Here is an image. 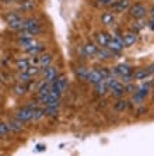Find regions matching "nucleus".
<instances>
[{
  "label": "nucleus",
  "instance_id": "obj_1",
  "mask_svg": "<svg viewBox=\"0 0 154 156\" xmlns=\"http://www.w3.org/2000/svg\"><path fill=\"white\" fill-rule=\"evenodd\" d=\"M6 21H7L9 27H10L11 30H15V31H21V30H24L25 20L18 14V13H15V11H13V13L10 11V13L6 14Z\"/></svg>",
  "mask_w": 154,
  "mask_h": 156
},
{
  "label": "nucleus",
  "instance_id": "obj_2",
  "mask_svg": "<svg viewBox=\"0 0 154 156\" xmlns=\"http://www.w3.org/2000/svg\"><path fill=\"white\" fill-rule=\"evenodd\" d=\"M108 76H111V73H109V70L105 69V68H102L101 70L93 69L91 72H90L88 77H87V82H90V83H93V84H97L98 82L107 79Z\"/></svg>",
  "mask_w": 154,
  "mask_h": 156
},
{
  "label": "nucleus",
  "instance_id": "obj_3",
  "mask_svg": "<svg viewBox=\"0 0 154 156\" xmlns=\"http://www.w3.org/2000/svg\"><path fill=\"white\" fill-rule=\"evenodd\" d=\"M24 30L28 31V33H31L33 35H36V34L41 33V24L36 18H33V17L27 18L24 23Z\"/></svg>",
  "mask_w": 154,
  "mask_h": 156
},
{
  "label": "nucleus",
  "instance_id": "obj_4",
  "mask_svg": "<svg viewBox=\"0 0 154 156\" xmlns=\"http://www.w3.org/2000/svg\"><path fill=\"white\" fill-rule=\"evenodd\" d=\"M66 89H67V79H66L63 75L56 76V79L52 82V90H56V91H59L60 94H63Z\"/></svg>",
  "mask_w": 154,
  "mask_h": 156
},
{
  "label": "nucleus",
  "instance_id": "obj_5",
  "mask_svg": "<svg viewBox=\"0 0 154 156\" xmlns=\"http://www.w3.org/2000/svg\"><path fill=\"white\" fill-rule=\"evenodd\" d=\"M129 11H130V16H132L133 18H136V20H140V18H143L144 16L147 14L146 6L142 3H137V4H135V6H132Z\"/></svg>",
  "mask_w": 154,
  "mask_h": 156
},
{
  "label": "nucleus",
  "instance_id": "obj_6",
  "mask_svg": "<svg viewBox=\"0 0 154 156\" xmlns=\"http://www.w3.org/2000/svg\"><path fill=\"white\" fill-rule=\"evenodd\" d=\"M33 111L34 110L28 108V107H24V108H20L15 113V117L20 122H27V121H31L33 120Z\"/></svg>",
  "mask_w": 154,
  "mask_h": 156
},
{
  "label": "nucleus",
  "instance_id": "obj_7",
  "mask_svg": "<svg viewBox=\"0 0 154 156\" xmlns=\"http://www.w3.org/2000/svg\"><path fill=\"white\" fill-rule=\"evenodd\" d=\"M111 6H112V10H114V11L122 13V11H125V10H128V9H129L130 0H118V2H114Z\"/></svg>",
  "mask_w": 154,
  "mask_h": 156
},
{
  "label": "nucleus",
  "instance_id": "obj_8",
  "mask_svg": "<svg viewBox=\"0 0 154 156\" xmlns=\"http://www.w3.org/2000/svg\"><path fill=\"white\" fill-rule=\"evenodd\" d=\"M56 76H57L56 68H53V66H46V68H43V77H45L46 82L52 83V82L56 79Z\"/></svg>",
  "mask_w": 154,
  "mask_h": 156
},
{
  "label": "nucleus",
  "instance_id": "obj_9",
  "mask_svg": "<svg viewBox=\"0 0 154 156\" xmlns=\"http://www.w3.org/2000/svg\"><path fill=\"white\" fill-rule=\"evenodd\" d=\"M137 41V33L135 31H129L123 35V47H132L133 44Z\"/></svg>",
  "mask_w": 154,
  "mask_h": 156
},
{
  "label": "nucleus",
  "instance_id": "obj_10",
  "mask_svg": "<svg viewBox=\"0 0 154 156\" xmlns=\"http://www.w3.org/2000/svg\"><path fill=\"white\" fill-rule=\"evenodd\" d=\"M112 54H114V52H111L107 47H98L95 56H97L98 59H109V58H112Z\"/></svg>",
  "mask_w": 154,
  "mask_h": 156
},
{
  "label": "nucleus",
  "instance_id": "obj_11",
  "mask_svg": "<svg viewBox=\"0 0 154 156\" xmlns=\"http://www.w3.org/2000/svg\"><path fill=\"white\" fill-rule=\"evenodd\" d=\"M97 49H98V47L95 45V44H93V42H88V44H86V45L83 47V52H84L86 56H95Z\"/></svg>",
  "mask_w": 154,
  "mask_h": 156
},
{
  "label": "nucleus",
  "instance_id": "obj_12",
  "mask_svg": "<svg viewBox=\"0 0 154 156\" xmlns=\"http://www.w3.org/2000/svg\"><path fill=\"white\" fill-rule=\"evenodd\" d=\"M95 40H97V44L100 47H107L108 41L111 40V35L107 33H98L97 35H95Z\"/></svg>",
  "mask_w": 154,
  "mask_h": 156
},
{
  "label": "nucleus",
  "instance_id": "obj_13",
  "mask_svg": "<svg viewBox=\"0 0 154 156\" xmlns=\"http://www.w3.org/2000/svg\"><path fill=\"white\" fill-rule=\"evenodd\" d=\"M115 72L121 75V76H125V75H130L132 73V66L128 65V63H121V65L116 66Z\"/></svg>",
  "mask_w": 154,
  "mask_h": 156
},
{
  "label": "nucleus",
  "instance_id": "obj_14",
  "mask_svg": "<svg viewBox=\"0 0 154 156\" xmlns=\"http://www.w3.org/2000/svg\"><path fill=\"white\" fill-rule=\"evenodd\" d=\"M15 65H17V69L20 70V72H27V70H28V68L31 66V65H29V61H28V59H25V58L17 59Z\"/></svg>",
  "mask_w": 154,
  "mask_h": 156
},
{
  "label": "nucleus",
  "instance_id": "obj_15",
  "mask_svg": "<svg viewBox=\"0 0 154 156\" xmlns=\"http://www.w3.org/2000/svg\"><path fill=\"white\" fill-rule=\"evenodd\" d=\"M111 91H112V96H115V97H122L123 96V93H125V87H123V84L122 83H116L114 87L111 89Z\"/></svg>",
  "mask_w": 154,
  "mask_h": 156
},
{
  "label": "nucleus",
  "instance_id": "obj_16",
  "mask_svg": "<svg viewBox=\"0 0 154 156\" xmlns=\"http://www.w3.org/2000/svg\"><path fill=\"white\" fill-rule=\"evenodd\" d=\"M101 21H102V24H105V26H112L115 21L114 13H104V14L101 16Z\"/></svg>",
  "mask_w": 154,
  "mask_h": 156
},
{
  "label": "nucleus",
  "instance_id": "obj_17",
  "mask_svg": "<svg viewBox=\"0 0 154 156\" xmlns=\"http://www.w3.org/2000/svg\"><path fill=\"white\" fill-rule=\"evenodd\" d=\"M90 72H91V69H88V68H86V66H81V68H77L76 75H77L81 80H86L87 82V77H88Z\"/></svg>",
  "mask_w": 154,
  "mask_h": 156
},
{
  "label": "nucleus",
  "instance_id": "obj_18",
  "mask_svg": "<svg viewBox=\"0 0 154 156\" xmlns=\"http://www.w3.org/2000/svg\"><path fill=\"white\" fill-rule=\"evenodd\" d=\"M18 44H20V47L24 48L25 51H27L28 48H31L34 44H35V40H34V38H20Z\"/></svg>",
  "mask_w": 154,
  "mask_h": 156
},
{
  "label": "nucleus",
  "instance_id": "obj_19",
  "mask_svg": "<svg viewBox=\"0 0 154 156\" xmlns=\"http://www.w3.org/2000/svg\"><path fill=\"white\" fill-rule=\"evenodd\" d=\"M95 86V91H97V94H105L108 91V87H107V83H105V80H101V82H98L97 84H94Z\"/></svg>",
  "mask_w": 154,
  "mask_h": 156
},
{
  "label": "nucleus",
  "instance_id": "obj_20",
  "mask_svg": "<svg viewBox=\"0 0 154 156\" xmlns=\"http://www.w3.org/2000/svg\"><path fill=\"white\" fill-rule=\"evenodd\" d=\"M50 63H52V55L50 54H43L39 58V65L42 66V68L50 66Z\"/></svg>",
  "mask_w": 154,
  "mask_h": 156
},
{
  "label": "nucleus",
  "instance_id": "obj_21",
  "mask_svg": "<svg viewBox=\"0 0 154 156\" xmlns=\"http://www.w3.org/2000/svg\"><path fill=\"white\" fill-rule=\"evenodd\" d=\"M150 86H151L150 83L142 84V86H140V89H139V91H136V94H139L142 98H146V96L149 94V91H150Z\"/></svg>",
  "mask_w": 154,
  "mask_h": 156
},
{
  "label": "nucleus",
  "instance_id": "obj_22",
  "mask_svg": "<svg viewBox=\"0 0 154 156\" xmlns=\"http://www.w3.org/2000/svg\"><path fill=\"white\" fill-rule=\"evenodd\" d=\"M27 51H28L31 55H38V54H41V52L43 51V45H42V44H36V42H35L33 47L28 48Z\"/></svg>",
  "mask_w": 154,
  "mask_h": 156
},
{
  "label": "nucleus",
  "instance_id": "obj_23",
  "mask_svg": "<svg viewBox=\"0 0 154 156\" xmlns=\"http://www.w3.org/2000/svg\"><path fill=\"white\" fill-rule=\"evenodd\" d=\"M149 75H150V72H149L147 69H139L135 75H133V77H135L136 80H143V79H146Z\"/></svg>",
  "mask_w": 154,
  "mask_h": 156
},
{
  "label": "nucleus",
  "instance_id": "obj_24",
  "mask_svg": "<svg viewBox=\"0 0 154 156\" xmlns=\"http://www.w3.org/2000/svg\"><path fill=\"white\" fill-rule=\"evenodd\" d=\"M57 113H59V107H55V105H46V108H45V115L56 117Z\"/></svg>",
  "mask_w": 154,
  "mask_h": 156
},
{
  "label": "nucleus",
  "instance_id": "obj_25",
  "mask_svg": "<svg viewBox=\"0 0 154 156\" xmlns=\"http://www.w3.org/2000/svg\"><path fill=\"white\" fill-rule=\"evenodd\" d=\"M9 129L13 131V132H18V131L22 129V122H20V121H13V122L9 124Z\"/></svg>",
  "mask_w": 154,
  "mask_h": 156
},
{
  "label": "nucleus",
  "instance_id": "obj_26",
  "mask_svg": "<svg viewBox=\"0 0 154 156\" xmlns=\"http://www.w3.org/2000/svg\"><path fill=\"white\" fill-rule=\"evenodd\" d=\"M42 117H45V110L35 108L33 111V120H41Z\"/></svg>",
  "mask_w": 154,
  "mask_h": 156
},
{
  "label": "nucleus",
  "instance_id": "obj_27",
  "mask_svg": "<svg viewBox=\"0 0 154 156\" xmlns=\"http://www.w3.org/2000/svg\"><path fill=\"white\" fill-rule=\"evenodd\" d=\"M34 7H35L34 0H25V2H22V4H21V9H22V10H33Z\"/></svg>",
  "mask_w": 154,
  "mask_h": 156
},
{
  "label": "nucleus",
  "instance_id": "obj_28",
  "mask_svg": "<svg viewBox=\"0 0 154 156\" xmlns=\"http://www.w3.org/2000/svg\"><path fill=\"white\" fill-rule=\"evenodd\" d=\"M105 80V83H107V87H108V90H111L112 87L115 86V84L118 83V80L115 79V77H112V76H108L107 79H104Z\"/></svg>",
  "mask_w": 154,
  "mask_h": 156
},
{
  "label": "nucleus",
  "instance_id": "obj_29",
  "mask_svg": "<svg viewBox=\"0 0 154 156\" xmlns=\"http://www.w3.org/2000/svg\"><path fill=\"white\" fill-rule=\"evenodd\" d=\"M14 91H15V94L21 96V94H24L25 91H27V86H25L24 83H21V84H17V86L14 87Z\"/></svg>",
  "mask_w": 154,
  "mask_h": 156
},
{
  "label": "nucleus",
  "instance_id": "obj_30",
  "mask_svg": "<svg viewBox=\"0 0 154 156\" xmlns=\"http://www.w3.org/2000/svg\"><path fill=\"white\" fill-rule=\"evenodd\" d=\"M126 107H128V103H126L125 100H119V101L116 103V105H115V108L118 110V111H125Z\"/></svg>",
  "mask_w": 154,
  "mask_h": 156
},
{
  "label": "nucleus",
  "instance_id": "obj_31",
  "mask_svg": "<svg viewBox=\"0 0 154 156\" xmlns=\"http://www.w3.org/2000/svg\"><path fill=\"white\" fill-rule=\"evenodd\" d=\"M27 73L33 77V76H35V75H38V73H39V68H38V66H29L28 70H27Z\"/></svg>",
  "mask_w": 154,
  "mask_h": 156
},
{
  "label": "nucleus",
  "instance_id": "obj_32",
  "mask_svg": "<svg viewBox=\"0 0 154 156\" xmlns=\"http://www.w3.org/2000/svg\"><path fill=\"white\" fill-rule=\"evenodd\" d=\"M9 124H4V122H0V136H3L9 132Z\"/></svg>",
  "mask_w": 154,
  "mask_h": 156
},
{
  "label": "nucleus",
  "instance_id": "obj_33",
  "mask_svg": "<svg viewBox=\"0 0 154 156\" xmlns=\"http://www.w3.org/2000/svg\"><path fill=\"white\" fill-rule=\"evenodd\" d=\"M143 27H144V23L137 21V23H135V24H133V31H135V33H137V31H140Z\"/></svg>",
  "mask_w": 154,
  "mask_h": 156
},
{
  "label": "nucleus",
  "instance_id": "obj_34",
  "mask_svg": "<svg viewBox=\"0 0 154 156\" xmlns=\"http://www.w3.org/2000/svg\"><path fill=\"white\" fill-rule=\"evenodd\" d=\"M125 90H128V91H129V93H136V87L133 86V84H129V86L126 87Z\"/></svg>",
  "mask_w": 154,
  "mask_h": 156
},
{
  "label": "nucleus",
  "instance_id": "obj_35",
  "mask_svg": "<svg viewBox=\"0 0 154 156\" xmlns=\"http://www.w3.org/2000/svg\"><path fill=\"white\" fill-rule=\"evenodd\" d=\"M101 4H112L115 0H98Z\"/></svg>",
  "mask_w": 154,
  "mask_h": 156
},
{
  "label": "nucleus",
  "instance_id": "obj_36",
  "mask_svg": "<svg viewBox=\"0 0 154 156\" xmlns=\"http://www.w3.org/2000/svg\"><path fill=\"white\" fill-rule=\"evenodd\" d=\"M149 27H150V28H151V30H153V31H154V20H151V21L149 23Z\"/></svg>",
  "mask_w": 154,
  "mask_h": 156
},
{
  "label": "nucleus",
  "instance_id": "obj_37",
  "mask_svg": "<svg viewBox=\"0 0 154 156\" xmlns=\"http://www.w3.org/2000/svg\"><path fill=\"white\" fill-rule=\"evenodd\" d=\"M150 14H151V20H154V6L151 7V10H150Z\"/></svg>",
  "mask_w": 154,
  "mask_h": 156
},
{
  "label": "nucleus",
  "instance_id": "obj_38",
  "mask_svg": "<svg viewBox=\"0 0 154 156\" xmlns=\"http://www.w3.org/2000/svg\"><path fill=\"white\" fill-rule=\"evenodd\" d=\"M3 2H6V3H9V2H15V0H3Z\"/></svg>",
  "mask_w": 154,
  "mask_h": 156
},
{
  "label": "nucleus",
  "instance_id": "obj_39",
  "mask_svg": "<svg viewBox=\"0 0 154 156\" xmlns=\"http://www.w3.org/2000/svg\"><path fill=\"white\" fill-rule=\"evenodd\" d=\"M153 101H154V97H153Z\"/></svg>",
  "mask_w": 154,
  "mask_h": 156
}]
</instances>
